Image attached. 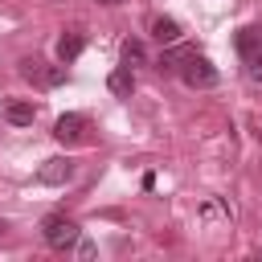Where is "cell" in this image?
Instances as JSON below:
<instances>
[{
    "label": "cell",
    "mask_w": 262,
    "mask_h": 262,
    "mask_svg": "<svg viewBox=\"0 0 262 262\" xmlns=\"http://www.w3.org/2000/svg\"><path fill=\"white\" fill-rule=\"evenodd\" d=\"M237 49L250 57L254 49H262V33H258V29H242V33H237Z\"/></svg>",
    "instance_id": "obj_12"
},
{
    "label": "cell",
    "mask_w": 262,
    "mask_h": 262,
    "mask_svg": "<svg viewBox=\"0 0 262 262\" xmlns=\"http://www.w3.org/2000/svg\"><path fill=\"white\" fill-rule=\"evenodd\" d=\"M123 61H127V66H143V61H147L143 41H123Z\"/></svg>",
    "instance_id": "obj_11"
},
{
    "label": "cell",
    "mask_w": 262,
    "mask_h": 262,
    "mask_svg": "<svg viewBox=\"0 0 262 262\" xmlns=\"http://www.w3.org/2000/svg\"><path fill=\"white\" fill-rule=\"evenodd\" d=\"M82 131H86V119H82V115H61V119L53 123V139H57V143H78Z\"/></svg>",
    "instance_id": "obj_4"
},
{
    "label": "cell",
    "mask_w": 262,
    "mask_h": 262,
    "mask_svg": "<svg viewBox=\"0 0 262 262\" xmlns=\"http://www.w3.org/2000/svg\"><path fill=\"white\" fill-rule=\"evenodd\" d=\"M41 233H45V242H49L53 250H66V246L78 242V225H74L70 217H61V213L45 217V221H41Z\"/></svg>",
    "instance_id": "obj_1"
},
{
    "label": "cell",
    "mask_w": 262,
    "mask_h": 262,
    "mask_svg": "<svg viewBox=\"0 0 262 262\" xmlns=\"http://www.w3.org/2000/svg\"><path fill=\"white\" fill-rule=\"evenodd\" d=\"M82 49H86V41H82V33H66V37L57 41V57H61V61H74V57H78Z\"/></svg>",
    "instance_id": "obj_10"
},
{
    "label": "cell",
    "mask_w": 262,
    "mask_h": 262,
    "mask_svg": "<svg viewBox=\"0 0 262 262\" xmlns=\"http://www.w3.org/2000/svg\"><path fill=\"white\" fill-rule=\"evenodd\" d=\"M4 229H8V225H4V221H0V233H4Z\"/></svg>",
    "instance_id": "obj_15"
},
{
    "label": "cell",
    "mask_w": 262,
    "mask_h": 262,
    "mask_svg": "<svg viewBox=\"0 0 262 262\" xmlns=\"http://www.w3.org/2000/svg\"><path fill=\"white\" fill-rule=\"evenodd\" d=\"M98 4H123V0H98Z\"/></svg>",
    "instance_id": "obj_14"
},
{
    "label": "cell",
    "mask_w": 262,
    "mask_h": 262,
    "mask_svg": "<svg viewBox=\"0 0 262 262\" xmlns=\"http://www.w3.org/2000/svg\"><path fill=\"white\" fill-rule=\"evenodd\" d=\"M106 86H111V94H119V98H131V90H135V78H131V66H123V70H115V74L106 78Z\"/></svg>",
    "instance_id": "obj_9"
},
{
    "label": "cell",
    "mask_w": 262,
    "mask_h": 262,
    "mask_svg": "<svg viewBox=\"0 0 262 262\" xmlns=\"http://www.w3.org/2000/svg\"><path fill=\"white\" fill-rule=\"evenodd\" d=\"M192 53H196V49H188V45H176V41H172V49H168V53H160V70H184V61H188Z\"/></svg>",
    "instance_id": "obj_8"
},
{
    "label": "cell",
    "mask_w": 262,
    "mask_h": 262,
    "mask_svg": "<svg viewBox=\"0 0 262 262\" xmlns=\"http://www.w3.org/2000/svg\"><path fill=\"white\" fill-rule=\"evenodd\" d=\"M151 37H156L160 45H172V41H180V25H176L172 16H156V20H151Z\"/></svg>",
    "instance_id": "obj_7"
},
{
    "label": "cell",
    "mask_w": 262,
    "mask_h": 262,
    "mask_svg": "<svg viewBox=\"0 0 262 262\" xmlns=\"http://www.w3.org/2000/svg\"><path fill=\"white\" fill-rule=\"evenodd\" d=\"M246 61H250V78H254V82H262V49H254Z\"/></svg>",
    "instance_id": "obj_13"
},
{
    "label": "cell",
    "mask_w": 262,
    "mask_h": 262,
    "mask_svg": "<svg viewBox=\"0 0 262 262\" xmlns=\"http://www.w3.org/2000/svg\"><path fill=\"white\" fill-rule=\"evenodd\" d=\"M4 119L16 123V127H29V123L37 119V106L25 102V98H8V102H4Z\"/></svg>",
    "instance_id": "obj_6"
},
{
    "label": "cell",
    "mask_w": 262,
    "mask_h": 262,
    "mask_svg": "<svg viewBox=\"0 0 262 262\" xmlns=\"http://www.w3.org/2000/svg\"><path fill=\"white\" fill-rule=\"evenodd\" d=\"M70 176H74V164L61 160V156H57V160H45V164L37 168V180H41V184H66Z\"/></svg>",
    "instance_id": "obj_5"
},
{
    "label": "cell",
    "mask_w": 262,
    "mask_h": 262,
    "mask_svg": "<svg viewBox=\"0 0 262 262\" xmlns=\"http://www.w3.org/2000/svg\"><path fill=\"white\" fill-rule=\"evenodd\" d=\"M20 78H29V82H37V86H61V82H66V66H45V61H37V57H25V61H20Z\"/></svg>",
    "instance_id": "obj_2"
},
{
    "label": "cell",
    "mask_w": 262,
    "mask_h": 262,
    "mask_svg": "<svg viewBox=\"0 0 262 262\" xmlns=\"http://www.w3.org/2000/svg\"><path fill=\"white\" fill-rule=\"evenodd\" d=\"M180 74H184V82H188V86H196V90L217 86V70H213V61H205V57H196V53L184 61V70H180Z\"/></svg>",
    "instance_id": "obj_3"
}]
</instances>
